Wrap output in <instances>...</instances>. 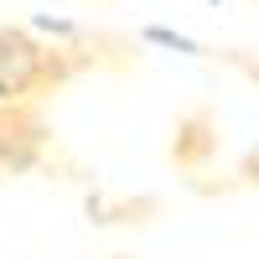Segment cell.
<instances>
[{
    "label": "cell",
    "instance_id": "obj_3",
    "mask_svg": "<svg viewBox=\"0 0 259 259\" xmlns=\"http://www.w3.org/2000/svg\"><path fill=\"white\" fill-rule=\"evenodd\" d=\"M212 156H218V114L207 109V104H197V109H187L177 119V140H171V161L197 171L207 166Z\"/></svg>",
    "mask_w": 259,
    "mask_h": 259
},
{
    "label": "cell",
    "instance_id": "obj_5",
    "mask_svg": "<svg viewBox=\"0 0 259 259\" xmlns=\"http://www.w3.org/2000/svg\"><path fill=\"white\" fill-rule=\"evenodd\" d=\"M239 68H244V73H254V78H259V57H249V52H239Z\"/></svg>",
    "mask_w": 259,
    "mask_h": 259
},
{
    "label": "cell",
    "instance_id": "obj_1",
    "mask_svg": "<svg viewBox=\"0 0 259 259\" xmlns=\"http://www.w3.org/2000/svg\"><path fill=\"white\" fill-rule=\"evenodd\" d=\"M73 78L62 47H41L31 31L0 26V104H31Z\"/></svg>",
    "mask_w": 259,
    "mask_h": 259
},
{
    "label": "cell",
    "instance_id": "obj_2",
    "mask_svg": "<svg viewBox=\"0 0 259 259\" xmlns=\"http://www.w3.org/2000/svg\"><path fill=\"white\" fill-rule=\"evenodd\" d=\"M41 150H47V119L31 104H0V177L36 166Z\"/></svg>",
    "mask_w": 259,
    "mask_h": 259
},
{
    "label": "cell",
    "instance_id": "obj_4",
    "mask_svg": "<svg viewBox=\"0 0 259 259\" xmlns=\"http://www.w3.org/2000/svg\"><path fill=\"white\" fill-rule=\"evenodd\" d=\"M244 182H254V187H259V150H254V156L244 161Z\"/></svg>",
    "mask_w": 259,
    "mask_h": 259
}]
</instances>
